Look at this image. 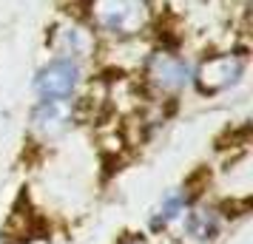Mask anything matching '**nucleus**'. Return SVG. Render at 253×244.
Instances as JSON below:
<instances>
[{
    "label": "nucleus",
    "mask_w": 253,
    "mask_h": 244,
    "mask_svg": "<svg viewBox=\"0 0 253 244\" xmlns=\"http://www.w3.org/2000/svg\"><path fill=\"white\" fill-rule=\"evenodd\" d=\"M103 40L131 43L157 23V0H85L80 14Z\"/></svg>",
    "instance_id": "f257e3e1"
},
{
    "label": "nucleus",
    "mask_w": 253,
    "mask_h": 244,
    "mask_svg": "<svg viewBox=\"0 0 253 244\" xmlns=\"http://www.w3.org/2000/svg\"><path fill=\"white\" fill-rule=\"evenodd\" d=\"M194 63L173 46H154L139 66V82L154 100H176L191 88Z\"/></svg>",
    "instance_id": "f03ea898"
},
{
    "label": "nucleus",
    "mask_w": 253,
    "mask_h": 244,
    "mask_svg": "<svg viewBox=\"0 0 253 244\" xmlns=\"http://www.w3.org/2000/svg\"><path fill=\"white\" fill-rule=\"evenodd\" d=\"M248 48H228V51H213L202 57L194 66V80L191 85L199 97H219V94L236 88L245 74H248Z\"/></svg>",
    "instance_id": "7ed1b4c3"
},
{
    "label": "nucleus",
    "mask_w": 253,
    "mask_h": 244,
    "mask_svg": "<svg viewBox=\"0 0 253 244\" xmlns=\"http://www.w3.org/2000/svg\"><path fill=\"white\" fill-rule=\"evenodd\" d=\"M80 122V100H37L29 114V139L54 145Z\"/></svg>",
    "instance_id": "20e7f679"
},
{
    "label": "nucleus",
    "mask_w": 253,
    "mask_h": 244,
    "mask_svg": "<svg viewBox=\"0 0 253 244\" xmlns=\"http://www.w3.org/2000/svg\"><path fill=\"white\" fill-rule=\"evenodd\" d=\"M85 80V69L80 60L71 57H51L35 71L32 91L37 100H74L80 94V85Z\"/></svg>",
    "instance_id": "39448f33"
},
{
    "label": "nucleus",
    "mask_w": 253,
    "mask_h": 244,
    "mask_svg": "<svg viewBox=\"0 0 253 244\" xmlns=\"http://www.w3.org/2000/svg\"><path fill=\"white\" fill-rule=\"evenodd\" d=\"M97 40L100 37L91 32V26L85 23L83 17H60L51 23L46 35V46L51 54L57 57H71L85 63L88 57H94L97 51Z\"/></svg>",
    "instance_id": "423d86ee"
},
{
    "label": "nucleus",
    "mask_w": 253,
    "mask_h": 244,
    "mask_svg": "<svg viewBox=\"0 0 253 244\" xmlns=\"http://www.w3.org/2000/svg\"><path fill=\"white\" fill-rule=\"evenodd\" d=\"M182 236L191 244H213L225 230V210L213 202H194L182 213Z\"/></svg>",
    "instance_id": "0eeeda50"
},
{
    "label": "nucleus",
    "mask_w": 253,
    "mask_h": 244,
    "mask_svg": "<svg viewBox=\"0 0 253 244\" xmlns=\"http://www.w3.org/2000/svg\"><path fill=\"white\" fill-rule=\"evenodd\" d=\"M194 202H196V199H194V190H191L188 185L168 190V193H165V196L157 202V208L151 210V216H148V230H151V233H165L171 224H176V221L182 219V213L191 208Z\"/></svg>",
    "instance_id": "6e6552de"
},
{
    "label": "nucleus",
    "mask_w": 253,
    "mask_h": 244,
    "mask_svg": "<svg viewBox=\"0 0 253 244\" xmlns=\"http://www.w3.org/2000/svg\"><path fill=\"white\" fill-rule=\"evenodd\" d=\"M117 244H148V239L142 233H126L123 239H117Z\"/></svg>",
    "instance_id": "1a4fd4ad"
}]
</instances>
